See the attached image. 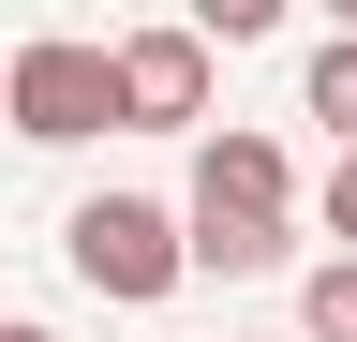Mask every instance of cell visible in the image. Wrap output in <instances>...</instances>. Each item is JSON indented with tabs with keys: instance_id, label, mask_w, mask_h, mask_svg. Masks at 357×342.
<instances>
[{
	"instance_id": "6da1fadb",
	"label": "cell",
	"mask_w": 357,
	"mask_h": 342,
	"mask_svg": "<svg viewBox=\"0 0 357 342\" xmlns=\"http://www.w3.org/2000/svg\"><path fill=\"white\" fill-rule=\"evenodd\" d=\"M298 253V179H283V149L253 134V119H223V134L194 149V194H178V268H283Z\"/></svg>"
},
{
	"instance_id": "7a4b0ae2",
	"label": "cell",
	"mask_w": 357,
	"mask_h": 342,
	"mask_svg": "<svg viewBox=\"0 0 357 342\" xmlns=\"http://www.w3.org/2000/svg\"><path fill=\"white\" fill-rule=\"evenodd\" d=\"M0 119H15L30 149H89V134H119V75L89 30H30L15 60H0Z\"/></svg>"
},
{
	"instance_id": "3957f363",
	"label": "cell",
	"mask_w": 357,
	"mask_h": 342,
	"mask_svg": "<svg viewBox=\"0 0 357 342\" xmlns=\"http://www.w3.org/2000/svg\"><path fill=\"white\" fill-rule=\"evenodd\" d=\"M60 253H75L89 297H119V313H149V297L194 283V268H178V208H164V194H89L75 224H60Z\"/></svg>"
},
{
	"instance_id": "277c9868",
	"label": "cell",
	"mask_w": 357,
	"mask_h": 342,
	"mask_svg": "<svg viewBox=\"0 0 357 342\" xmlns=\"http://www.w3.org/2000/svg\"><path fill=\"white\" fill-rule=\"evenodd\" d=\"M105 75H119V134H194L208 119V45L194 30H119Z\"/></svg>"
},
{
	"instance_id": "5b68a950",
	"label": "cell",
	"mask_w": 357,
	"mask_h": 342,
	"mask_svg": "<svg viewBox=\"0 0 357 342\" xmlns=\"http://www.w3.org/2000/svg\"><path fill=\"white\" fill-rule=\"evenodd\" d=\"M298 104L328 119V134L357 149V30H328V45H312V75H298Z\"/></svg>"
},
{
	"instance_id": "8992f818",
	"label": "cell",
	"mask_w": 357,
	"mask_h": 342,
	"mask_svg": "<svg viewBox=\"0 0 357 342\" xmlns=\"http://www.w3.org/2000/svg\"><path fill=\"white\" fill-rule=\"evenodd\" d=\"M298 342H357V253H328L298 283Z\"/></svg>"
},
{
	"instance_id": "52a82bcc",
	"label": "cell",
	"mask_w": 357,
	"mask_h": 342,
	"mask_svg": "<svg viewBox=\"0 0 357 342\" xmlns=\"http://www.w3.org/2000/svg\"><path fill=\"white\" fill-rule=\"evenodd\" d=\"M328 238H342V253H357V149H342V164H328Z\"/></svg>"
},
{
	"instance_id": "ba28073f",
	"label": "cell",
	"mask_w": 357,
	"mask_h": 342,
	"mask_svg": "<svg viewBox=\"0 0 357 342\" xmlns=\"http://www.w3.org/2000/svg\"><path fill=\"white\" fill-rule=\"evenodd\" d=\"M0 342H45V327H15V313H0Z\"/></svg>"
}]
</instances>
